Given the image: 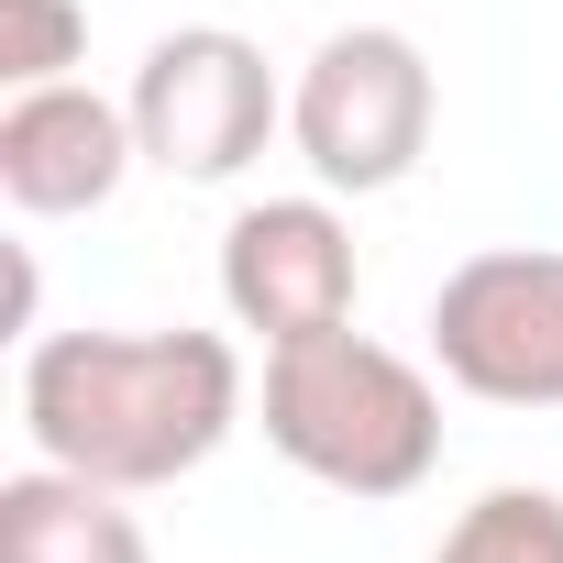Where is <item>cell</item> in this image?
I'll use <instances>...</instances> for the list:
<instances>
[{"mask_svg":"<svg viewBox=\"0 0 563 563\" xmlns=\"http://www.w3.org/2000/svg\"><path fill=\"white\" fill-rule=\"evenodd\" d=\"M23 431L45 464L155 497L243 431V354L221 332H34Z\"/></svg>","mask_w":563,"mask_h":563,"instance_id":"obj_1","label":"cell"},{"mask_svg":"<svg viewBox=\"0 0 563 563\" xmlns=\"http://www.w3.org/2000/svg\"><path fill=\"white\" fill-rule=\"evenodd\" d=\"M265 442L310 486L387 508V497H420L442 464V387L431 365H409L354 321L299 332V343H265Z\"/></svg>","mask_w":563,"mask_h":563,"instance_id":"obj_2","label":"cell"},{"mask_svg":"<svg viewBox=\"0 0 563 563\" xmlns=\"http://www.w3.org/2000/svg\"><path fill=\"white\" fill-rule=\"evenodd\" d=\"M431 56L398 34V23H354V34H321L310 67L288 78V144L299 166L332 188V199H376L398 188L420 155H431Z\"/></svg>","mask_w":563,"mask_h":563,"instance_id":"obj_3","label":"cell"},{"mask_svg":"<svg viewBox=\"0 0 563 563\" xmlns=\"http://www.w3.org/2000/svg\"><path fill=\"white\" fill-rule=\"evenodd\" d=\"M122 100H133L144 166H155V177H188V188L243 177L276 133H288V89H276L265 45L232 34V23H177V34H155Z\"/></svg>","mask_w":563,"mask_h":563,"instance_id":"obj_4","label":"cell"},{"mask_svg":"<svg viewBox=\"0 0 563 563\" xmlns=\"http://www.w3.org/2000/svg\"><path fill=\"white\" fill-rule=\"evenodd\" d=\"M442 387L486 409H563V243H486L431 299Z\"/></svg>","mask_w":563,"mask_h":563,"instance_id":"obj_5","label":"cell"},{"mask_svg":"<svg viewBox=\"0 0 563 563\" xmlns=\"http://www.w3.org/2000/svg\"><path fill=\"white\" fill-rule=\"evenodd\" d=\"M354 221L321 199H254L232 210L221 232V310L232 332H265V343H299V332H343L354 321Z\"/></svg>","mask_w":563,"mask_h":563,"instance_id":"obj_6","label":"cell"},{"mask_svg":"<svg viewBox=\"0 0 563 563\" xmlns=\"http://www.w3.org/2000/svg\"><path fill=\"white\" fill-rule=\"evenodd\" d=\"M133 166H144L133 100H100L89 78H56V89H12V100H0V199H12L23 221H78Z\"/></svg>","mask_w":563,"mask_h":563,"instance_id":"obj_7","label":"cell"},{"mask_svg":"<svg viewBox=\"0 0 563 563\" xmlns=\"http://www.w3.org/2000/svg\"><path fill=\"white\" fill-rule=\"evenodd\" d=\"M0 563H155V541L122 508V486L34 453L23 475H0Z\"/></svg>","mask_w":563,"mask_h":563,"instance_id":"obj_8","label":"cell"},{"mask_svg":"<svg viewBox=\"0 0 563 563\" xmlns=\"http://www.w3.org/2000/svg\"><path fill=\"white\" fill-rule=\"evenodd\" d=\"M431 563H563V497L552 486H486Z\"/></svg>","mask_w":563,"mask_h":563,"instance_id":"obj_9","label":"cell"},{"mask_svg":"<svg viewBox=\"0 0 563 563\" xmlns=\"http://www.w3.org/2000/svg\"><path fill=\"white\" fill-rule=\"evenodd\" d=\"M78 56H89L78 0H0V89H56Z\"/></svg>","mask_w":563,"mask_h":563,"instance_id":"obj_10","label":"cell"}]
</instances>
